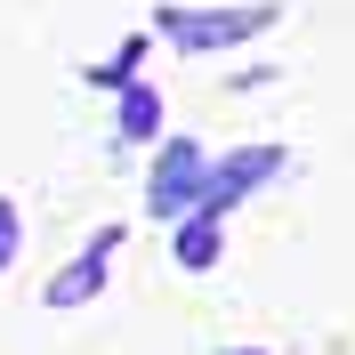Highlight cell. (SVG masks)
Returning <instances> with one entry per match:
<instances>
[{
  "label": "cell",
  "instance_id": "8992f818",
  "mask_svg": "<svg viewBox=\"0 0 355 355\" xmlns=\"http://www.w3.org/2000/svg\"><path fill=\"white\" fill-rule=\"evenodd\" d=\"M0 266H17V202H0Z\"/></svg>",
  "mask_w": 355,
  "mask_h": 355
},
{
  "label": "cell",
  "instance_id": "5b68a950",
  "mask_svg": "<svg viewBox=\"0 0 355 355\" xmlns=\"http://www.w3.org/2000/svg\"><path fill=\"white\" fill-rule=\"evenodd\" d=\"M178 259H186V266H210V259H218V226H210V210L178 234Z\"/></svg>",
  "mask_w": 355,
  "mask_h": 355
},
{
  "label": "cell",
  "instance_id": "3957f363",
  "mask_svg": "<svg viewBox=\"0 0 355 355\" xmlns=\"http://www.w3.org/2000/svg\"><path fill=\"white\" fill-rule=\"evenodd\" d=\"M105 250H113V234H97V243H89V259H81V266H65V275L49 283V307H81L89 291L105 283Z\"/></svg>",
  "mask_w": 355,
  "mask_h": 355
},
{
  "label": "cell",
  "instance_id": "7a4b0ae2",
  "mask_svg": "<svg viewBox=\"0 0 355 355\" xmlns=\"http://www.w3.org/2000/svg\"><path fill=\"white\" fill-rule=\"evenodd\" d=\"M202 194V146H162V170H154V210H170L178 218V202Z\"/></svg>",
  "mask_w": 355,
  "mask_h": 355
},
{
  "label": "cell",
  "instance_id": "6da1fadb",
  "mask_svg": "<svg viewBox=\"0 0 355 355\" xmlns=\"http://www.w3.org/2000/svg\"><path fill=\"white\" fill-rule=\"evenodd\" d=\"M266 24H275V8H162V33L178 49H234Z\"/></svg>",
  "mask_w": 355,
  "mask_h": 355
},
{
  "label": "cell",
  "instance_id": "277c9868",
  "mask_svg": "<svg viewBox=\"0 0 355 355\" xmlns=\"http://www.w3.org/2000/svg\"><path fill=\"white\" fill-rule=\"evenodd\" d=\"M154 121H162V97L154 89H130L121 97V137H154Z\"/></svg>",
  "mask_w": 355,
  "mask_h": 355
},
{
  "label": "cell",
  "instance_id": "52a82bcc",
  "mask_svg": "<svg viewBox=\"0 0 355 355\" xmlns=\"http://www.w3.org/2000/svg\"><path fill=\"white\" fill-rule=\"evenodd\" d=\"M234 355H259V347H234Z\"/></svg>",
  "mask_w": 355,
  "mask_h": 355
}]
</instances>
